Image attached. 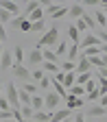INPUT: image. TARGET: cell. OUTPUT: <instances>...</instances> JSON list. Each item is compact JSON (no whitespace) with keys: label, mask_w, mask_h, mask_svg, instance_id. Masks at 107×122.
<instances>
[{"label":"cell","mask_w":107,"mask_h":122,"mask_svg":"<svg viewBox=\"0 0 107 122\" xmlns=\"http://www.w3.org/2000/svg\"><path fill=\"white\" fill-rule=\"evenodd\" d=\"M57 41H59V26L53 24V26L39 37V41H37V50H42V46H57Z\"/></svg>","instance_id":"obj_1"},{"label":"cell","mask_w":107,"mask_h":122,"mask_svg":"<svg viewBox=\"0 0 107 122\" xmlns=\"http://www.w3.org/2000/svg\"><path fill=\"white\" fill-rule=\"evenodd\" d=\"M44 102H46V111L55 113L57 109H61V102H64V98H61L57 92H48V94L44 96Z\"/></svg>","instance_id":"obj_2"},{"label":"cell","mask_w":107,"mask_h":122,"mask_svg":"<svg viewBox=\"0 0 107 122\" xmlns=\"http://www.w3.org/2000/svg\"><path fill=\"white\" fill-rule=\"evenodd\" d=\"M7 100L11 105V109H22V102H20V89L15 87L13 83H7Z\"/></svg>","instance_id":"obj_3"},{"label":"cell","mask_w":107,"mask_h":122,"mask_svg":"<svg viewBox=\"0 0 107 122\" xmlns=\"http://www.w3.org/2000/svg\"><path fill=\"white\" fill-rule=\"evenodd\" d=\"M94 46H103V44H101V37L94 35V33H85L83 39H81V44H79V48L85 50V48H94Z\"/></svg>","instance_id":"obj_4"},{"label":"cell","mask_w":107,"mask_h":122,"mask_svg":"<svg viewBox=\"0 0 107 122\" xmlns=\"http://www.w3.org/2000/svg\"><path fill=\"white\" fill-rule=\"evenodd\" d=\"M13 74L15 76H18V79H22V81H31V79H33V76H31V70L28 68H24L22 63H13Z\"/></svg>","instance_id":"obj_5"},{"label":"cell","mask_w":107,"mask_h":122,"mask_svg":"<svg viewBox=\"0 0 107 122\" xmlns=\"http://www.w3.org/2000/svg\"><path fill=\"white\" fill-rule=\"evenodd\" d=\"M90 70H92V61L81 55L79 59H76V74H87Z\"/></svg>","instance_id":"obj_6"},{"label":"cell","mask_w":107,"mask_h":122,"mask_svg":"<svg viewBox=\"0 0 107 122\" xmlns=\"http://www.w3.org/2000/svg\"><path fill=\"white\" fill-rule=\"evenodd\" d=\"M83 105H85V98H76V96H70L68 94V98H66V109L76 111V109H81Z\"/></svg>","instance_id":"obj_7"},{"label":"cell","mask_w":107,"mask_h":122,"mask_svg":"<svg viewBox=\"0 0 107 122\" xmlns=\"http://www.w3.org/2000/svg\"><path fill=\"white\" fill-rule=\"evenodd\" d=\"M85 116H90V118H101V120H103V118H107V109H105V107H101V105H92Z\"/></svg>","instance_id":"obj_8"},{"label":"cell","mask_w":107,"mask_h":122,"mask_svg":"<svg viewBox=\"0 0 107 122\" xmlns=\"http://www.w3.org/2000/svg\"><path fill=\"white\" fill-rule=\"evenodd\" d=\"M70 116H72V111L70 109H57L55 113H53V118H50V122H66V120H70Z\"/></svg>","instance_id":"obj_9"},{"label":"cell","mask_w":107,"mask_h":122,"mask_svg":"<svg viewBox=\"0 0 107 122\" xmlns=\"http://www.w3.org/2000/svg\"><path fill=\"white\" fill-rule=\"evenodd\" d=\"M26 61H28V66H39V63H44V52L37 50V48H35V50H31Z\"/></svg>","instance_id":"obj_10"},{"label":"cell","mask_w":107,"mask_h":122,"mask_svg":"<svg viewBox=\"0 0 107 122\" xmlns=\"http://www.w3.org/2000/svg\"><path fill=\"white\" fill-rule=\"evenodd\" d=\"M0 9L9 11L11 15H18V13H20V5L13 2V0H2V2H0Z\"/></svg>","instance_id":"obj_11"},{"label":"cell","mask_w":107,"mask_h":122,"mask_svg":"<svg viewBox=\"0 0 107 122\" xmlns=\"http://www.w3.org/2000/svg\"><path fill=\"white\" fill-rule=\"evenodd\" d=\"M13 50H5L2 55V61H0V70H7V68H13Z\"/></svg>","instance_id":"obj_12"},{"label":"cell","mask_w":107,"mask_h":122,"mask_svg":"<svg viewBox=\"0 0 107 122\" xmlns=\"http://www.w3.org/2000/svg\"><path fill=\"white\" fill-rule=\"evenodd\" d=\"M68 15H70L72 20H81L83 15H85V11H83V5H76V2H74V5L70 7V13H68Z\"/></svg>","instance_id":"obj_13"},{"label":"cell","mask_w":107,"mask_h":122,"mask_svg":"<svg viewBox=\"0 0 107 122\" xmlns=\"http://www.w3.org/2000/svg\"><path fill=\"white\" fill-rule=\"evenodd\" d=\"M68 37H70V41H72V44H76V46L81 44V33L76 30V26H74V24H70V26H68Z\"/></svg>","instance_id":"obj_14"},{"label":"cell","mask_w":107,"mask_h":122,"mask_svg":"<svg viewBox=\"0 0 107 122\" xmlns=\"http://www.w3.org/2000/svg\"><path fill=\"white\" fill-rule=\"evenodd\" d=\"M44 15H46V11H42V7H39V9H35L33 13H31L26 20H28L31 24H33V22H42V20H44Z\"/></svg>","instance_id":"obj_15"},{"label":"cell","mask_w":107,"mask_h":122,"mask_svg":"<svg viewBox=\"0 0 107 122\" xmlns=\"http://www.w3.org/2000/svg\"><path fill=\"white\" fill-rule=\"evenodd\" d=\"M13 61L24 66V48H22V46H15V48H13Z\"/></svg>","instance_id":"obj_16"},{"label":"cell","mask_w":107,"mask_h":122,"mask_svg":"<svg viewBox=\"0 0 107 122\" xmlns=\"http://www.w3.org/2000/svg\"><path fill=\"white\" fill-rule=\"evenodd\" d=\"M68 94H70V96H76V98H83V96H87V92H85L83 85H74V87H70Z\"/></svg>","instance_id":"obj_17"},{"label":"cell","mask_w":107,"mask_h":122,"mask_svg":"<svg viewBox=\"0 0 107 122\" xmlns=\"http://www.w3.org/2000/svg\"><path fill=\"white\" fill-rule=\"evenodd\" d=\"M42 52H44V61H48V63H57V61H59V57H57L55 50H42ZM57 66H61V63H57Z\"/></svg>","instance_id":"obj_18"},{"label":"cell","mask_w":107,"mask_h":122,"mask_svg":"<svg viewBox=\"0 0 107 122\" xmlns=\"http://www.w3.org/2000/svg\"><path fill=\"white\" fill-rule=\"evenodd\" d=\"M76 76H79L76 72H68L66 79H64V87H74L76 85Z\"/></svg>","instance_id":"obj_19"},{"label":"cell","mask_w":107,"mask_h":122,"mask_svg":"<svg viewBox=\"0 0 107 122\" xmlns=\"http://www.w3.org/2000/svg\"><path fill=\"white\" fill-rule=\"evenodd\" d=\"M94 20H96L98 26H107V15H105V11L96 9V11H94Z\"/></svg>","instance_id":"obj_20"},{"label":"cell","mask_w":107,"mask_h":122,"mask_svg":"<svg viewBox=\"0 0 107 122\" xmlns=\"http://www.w3.org/2000/svg\"><path fill=\"white\" fill-rule=\"evenodd\" d=\"M53 87H55V92H57V94H59L61 98H64V100L68 98V92H66V87H64V85H61L59 81H55V79H53Z\"/></svg>","instance_id":"obj_21"},{"label":"cell","mask_w":107,"mask_h":122,"mask_svg":"<svg viewBox=\"0 0 107 122\" xmlns=\"http://www.w3.org/2000/svg\"><path fill=\"white\" fill-rule=\"evenodd\" d=\"M79 50H81L79 46L72 44V46H70V50H68V61H76V59H79V57H81V55H79Z\"/></svg>","instance_id":"obj_22"},{"label":"cell","mask_w":107,"mask_h":122,"mask_svg":"<svg viewBox=\"0 0 107 122\" xmlns=\"http://www.w3.org/2000/svg\"><path fill=\"white\" fill-rule=\"evenodd\" d=\"M59 68H61V72H64V74H68V72H76V63H74V61H64Z\"/></svg>","instance_id":"obj_23"},{"label":"cell","mask_w":107,"mask_h":122,"mask_svg":"<svg viewBox=\"0 0 107 122\" xmlns=\"http://www.w3.org/2000/svg\"><path fill=\"white\" fill-rule=\"evenodd\" d=\"M92 79H94V74H92V72H87V74H79V76H76V85H87Z\"/></svg>","instance_id":"obj_24"},{"label":"cell","mask_w":107,"mask_h":122,"mask_svg":"<svg viewBox=\"0 0 107 122\" xmlns=\"http://www.w3.org/2000/svg\"><path fill=\"white\" fill-rule=\"evenodd\" d=\"M50 118H53L50 111H35L33 116V120H42V122H50Z\"/></svg>","instance_id":"obj_25"},{"label":"cell","mask_w":107,"mask_h":122,"mask_svg":"<svg viewBox=\"0 0 107 122\" xmlns=\"http://www.w3.org/2000/svg\"><path fill=\"white\" fill-rule=\"evenodd\" d=\"M26 94H31V96H37V92H39V85H35V83H24V87H22Z\"/></svg>","instance_id":"obj_26"},{"label":"cell","mask_w":107,"mask_h":122,"mask_svg":"<svg viewBox=\"0 0 107 122\" xmlns=\"http://www.w3.org/2000/svg\"><path fill=\"white\" fill-rule=\"evenodd\" d=\"M31 107H33L35 111H42V107H46V102H44L42 96H33V102H31Z\"/></svg>","instance_id":"obj_27"},{"label":"cell","mask_w":107,"mask_h":122,"mask_svg":"<svg viewBox=\"0 0 107 122\" xmlns=\"http://www.w3.org/2000/svg\"><path fill=\"white\" fill-rule=\"evenodd\" d=\"M42 68H44V70H48V72H53V74H59V72H61V68H59L57 63H48V61H44Z\"/></svg>","instance_id":"obj_28"},{"label":"cell","mask_w":107,"mask_h":122,"mask_svg":"<svg viewBox=\"0 0 107 122\" xmlns=\"http://www.w3.org/2000/svg\"><path fill=\"white\" fill-rule=\"evenodd\" d=\"M39 7H42V2H28V5H26V9H24V18H28V15L33 13L35 9H39Z\"/></svg>","instance_id":"obj_29"},{"label":"cell","mask_w":107,"mask_h":122,"mask_svg":"<svg viewBox=\"0 0 107 122\" xmlns=\"http://www.w3.org/2000/svg\"><path fill=\"white\" fill-rule=\"evenodd\" d=\"M11 20H13V15L9 13V11H5V9H0V24H11Z\"/></svg>","instance_id":"obj_30"},{"label":"cell","mask_w":107,"mask_h":122,"mask_svg":"<svg viewBox=\"0 0 107 122\" xmlns=\"http://www.w3.org/2000/svg\"><path fill=\"white\" fill-rule=\"evenodd\" d=\"M68 50H70L68 48V41H59V46H57L55 52H57V57H61V55H68Z\"/></svg>","instance_id":"obj_31"},{"label":"cell","mask_w":107,"mask_h":122,"mask_svg":"<svg viewBox=\"0 0 107 122\" xmlns=\"http://www.w3.org/2000/svg\"><path fill=\"white\" fill-rule=\"evenodd\" d=\"M20 111H22V116H24L26 120H33V116H35V109H33L31 105H28V107H22Z\"/></svg>","instance_id":"obj_32"},{"label":"cell","mask_w":107,"mask_h":122,"mask_svg":"<svg viewBox=\"0 0 107 122\" xmlns=\"http://www.w3.org/2000/svg\"><path fill=\"white\" fill-rule=\"evenodd\" d=\"M83 20H85V24H87V28H90V30H96V26H98V24H96V20L92 18V15H87V13H85V15H83Z\"/></svg>","instance_id":"obj_33"},{"label":"cell","mask_w":107,"mask_h":122,"mask_svg":"<svg viewBox=\"0 0 107 122\" xmlns=\"http://www.w3.org/2000/svg\"><path fill=\"white\" fill-rule=\"evenodd\" d=\"M90 61H92V68H98V70H101V68H107V66L103 63V55H101V57H92Z\"/></svg>","instance_id":"obj_34"},{"label":"cell","mask_w":107,"mask_h":122,"mask_svg":"<svg viewBox=\"0 0 107 122\" xmlns=\"http://www.w3.org/2000/svg\"><path fill=\"white\" fill-rule=\"evenodd\" d=\"M96 85H98V83H96V79H92V81H90L87 85H83V87H85L87 94H94V92H98V87H96Z\"/></svg>","instance_id":"obj_35"},{"label":"cell","mask_w":107,"mask_h":122,"mask_svg":"<svg viewBox=\"0 0 107 122\" xmlns=\"http://www.w3.org/2000/svg\"><path fill=\"white\" fill-rule=\"evenodd\" d=\"M24 22H26L24 15H18V18H13V20H11V26H13V28H22Z\"/></svg>","instance_id":"obj_36"},{"label":"cell","mask_w":107,"mask_h":122,"mask_svg":"<svg viewBox=\"0 0 107 122\" xmlns=\"http://www.w3.org/2000/svg\"><path fill=\"white\" fill-rule=\"evenodd\" d=\"M31 76H33V81H37V83H39V81L44 79V76H46V74H44V70H39V68H35V70H31Z\"/></svg>","instance_id":"obj_37"},{"label":"cell","mask_w":107,"mask_h":122,"mask_svg":"<svg viewBox=\"0 0 107 122\" xmlns=\"http://www.w3.org/2000/svg\"><path fill=\"white\" fill-rule=\"evenodd\" d=\"M59 9H61L59 5H55V2H48V7H46V15H50V18H53V15H55Z\"/></svg>","instance_id":"obj_38"},{"label":"cell","mask_w":107,"mask_h":122,"mask_svg":"<svg viewBox=\"0 0 107 122\" xmlns=\"http://www.w3.org/2000/svg\"><path fill=\"white\" fill-rule=\"evenodd\" d=\"M31 33H44V20H42V22H33V24H31Z\"/></svg>","instance_id":"obj_39"},{"label":"cell","mask_w":107,"mask_h":122,"mask_svg":"<svg viewBox=\"0 0 107 122\" xmlns=\"http://www.w3.org/2000/svg\"><path fill=\"white\" fill-rule=\"evenodd\" d=\"M74 26H76V30H79V33H87V30H90L83 18H81V20H76V24H74Z\"/></svg>","instance_id":"obj_40"},{"label":"cell","mask_w":107,"mask_h":122,"mask_svg":"<svg viewBox=\"0 0 107 122\" xmlns=\"http://www.w3.org/2000/svg\"><path fill=\"white\" fill-rule=\"evenodd\" d=\"M50 85H53V79H48V76H44V79L39 81V92H42V89H48Z\"/></svg>","instance_id":"obj_41"},{"label":"cell","mask_w":107,"mask_h":122,"mask_svg":"<svg viewBox=\"0 0 107 122\" xmlns=\"http://www.w3.org/2000/svg\"><path fill=\"white\" fill-rule=\"evenodd\" d=\"M11 109V105L7 100V96H0V111H9Z\"/></svg>","instance_id":"obj_42"},{"label":"cell","mask_w":107,"mask_h":122,"mask_svg":"<svg viewBox=\"0 0 107 122\" xmlns=\"http://www.w3.org/2000/svg\"><path fill=\"white\" fill-rule=\"evenodd\" d=\"M72 122H85V113H81V111H76V116L72 118Z\"/></svg>","instance_id":"obj_43"},{"label":"cell","mask_w":107,"mask_h":122,"mask_svg":"<svg viewBox=\"0 0 107 122\" xmlns=\"http://www.w3.org/2000/svg\"><path fill=\"white\" fill-rule=\"evenodd\" d=\"M98 105H101V107H105V109H107V94H105V96H101V100H98Z\"/></svg>","instance_id":"obj_44"},{"label":"cell","mask_w":107,"mask_h":122,"mask_svg":"<svg viewBox=\"0 0 107 122\" xmlns=\"http://www.w3.org/2000/svg\"><path fill=\"white\" fill-rule=\"evenodd\" d=\"M7 37V33H5V24H0V41H2Z\"/></svg>","instance_id":"obj_45"},{"label":"cell","mask_w":107,"mask_h":122,"mask_svg":"<svg viewBox=\"0 0 107 122\" xmlns=\"http://www.w3.org/2000/svg\"><path fill=\"white\" fill-rule=\"evenodd\" d=\"M2 92H5V83L0 81V96H2Z\"/></svg>","instance_id":"obj_46"},{"label":"cell","mask_w":107,"mask_h":122,"mask_svg":"<svg viewBox=\"0 0 107 122\" xmlns=\"http://www.w3.org/2000/svg\"><path fill=\"white\" fill-rule=\"evenodd\" d=\"M103 63H105V66H107V55H103Z\"/></svg>","instance_id":"obj_47"},{"label":"cell","mask_w":107,"mask_h":122,"mask_svg":"<svg viewBox=\"0 0 107 122\" xmlns=\"http://www.w3.org/2000/svg\"><path fill=\"white\" fill-rule=\"evenodd\" d=\"M2 55H5V50H2V48H0V61H2Z\"/></svg>","instance_id":"obj_48"},{"label":"cell","mask_w":107,"mask_h":122,"mask_svg":"<svg viewBox=\"0 0 107 122\" xmlns=\"http://www.w3.org/2000/svg\"><path fill=\"white\" fill-rule=\"evenodd\" d=\"M101 122H107V118H103V120H101Z\"/></svg>","instance_id":"obj_49"},{"label":"cell","mask_w":107,"mask_h":122,"mask_svg":"<svg viewBox=\"0 0 107 122\" xmlns=\"http://www.w3.org/2000/svg\"><path fill=\"white\" fill-rule=\"evenodd\" d=\"M7 122H15V120H7Z\"/></svg>","instance_id":"obj_50"},{"label":"cell","mask_w":107,"mask_h":122,"mask_svg":"<svg viewBox=\"0 0 107 122\" xmlns=\"http://www.w3.org/2000/svg\"><path fill=\"white\" fill-rule=\"evenodd\" d=\"M66 122H72V120H66Z\"/></svg>","instance_id":"obj_51"}]
</instances>
